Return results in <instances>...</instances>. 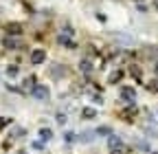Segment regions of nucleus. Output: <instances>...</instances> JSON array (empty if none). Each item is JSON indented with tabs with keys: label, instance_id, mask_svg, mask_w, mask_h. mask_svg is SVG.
<instances>
[{
	"label": "nucleus",
	"instance_id": "nucleus-1",
	"mask_svg": "<svg viewBox=\"0 0 158 154\" xmlns=\"http://www.w3.org/2000/svg\"><path fill=\"white\" fill-rule=\"evenodd\" d=\"M125 68L123 66H108V73H106V84L108 86H121V82L125 79Z\"/></svg>",
	"mask_w": 158,
	"mask_h": 154
},
{
	"label": "nucleus",
	"instance_id": "nucleus-2",
	"mask_svg": "<svg viewBox=\"0 0 158 154\" xmlns=\"http://www.w3.org/2000/svg\"><path fill=\"white\" fill-rule=\"evenodd\" d=\"M24 40L22 37H11V35H2V40H0V46H2L5 51L9 53H20V51H24Z\"/></svg>",
	"mask_w": 158,
	"mask_h": 154
},
{
	"label": "nucleus",
	"instance_id": "nucleus-3",
	"mask_svg": "<svg viewBox=\"0 0 158 154\" xmlns=\"http://www.w3.org/2000/svg\"><path fill=\"white\" fill-rule=\"evenodd\" d=\"M46 62H48V51L44 46H31V51H29V64L42 66Z\"/></svg>",
	"mask_w": 158,
	"mask_h": 154
},
{
	"label": "nucleus",
	"instance_id": "nucleus-4",
	"mask_svg": "<svg viewBox=\"0 0 158 154\" xmlns=\"http://www.w3.org/2000/svg\"><path fill=\"white\" fill-rule=\"evenodd\" d=\"M118 99H121L123 106H127V104H136V86L121 84V86H118Z\"/></svg>",
	"mask_w": 158,
	"mask_h": 154
},
{
	"label": "nucleus",
	"instance_id": "nucleus-5",
	"mask_svg": "<svg viewBox=\"0 0 158 154\" xmlns=\"http://www.w3.org/2000/svg\"><path fill=\"white\" fill-rule=\"evenodd\" d=\"M125 73L132 77L136 84H145V71H143V62H130Z\"/></svg>",
	"mask_w": 158,
	"mask_h": 154
},
{
	"label": "nucleus",
	"instance_id": "nucleus-6",
	"mask_svg": "<svg viewBox=\"0 0 158 154\" xmlns=\"http://www.w3.org/2000/svg\"><path fill=\"white\" fill-rule=\"evenodd\" d=\"M55 44L59 49H66V51H79V42L70 35H64V33H55Z\"/></svg>",
	"mask_w": 158,
	"mask_h": 154
},
{
	"label": "nucleus",
	"instance_id": "nucleus-7",
	"mask_svg": "<svg viewBox=\"0 0 158 154\" xmlns=\"http://www.w3.org/2000/svg\"><path fill=\"white\" fill-rule=\"evenodd\" d=\"M2 33L5 35H11V37H22L24 35V24L18 22V20H7L2 24Z\"/></svg>",
	"mask_w": 158,
	"mask_h": 154
},
{
	"label": "nucleus",
	"instance_id": "nucleus-8",
	"mask_svg": "<svg viewBox=\"0 0 158 154\" xmlns=\"http://www.w3.org/2000/svg\"><path fill=\"white\" fill-rule=\"evenodd\" d=\"M112 40H114V46H118V49H127V46H134L136 44V37L134 35H130V33H123V31H114L112 33Z\"/></svg>",
	"mask_w": 158,
	"mask_h": 154
},
{
	"label": "nucleus",
	"instance_id": "nucleus-9",
	"mask_svg": "<svg viewBox=\"0 0 158 154\" xmlns=\"http://www.w3.org/2000/svg\"><path fill=\"white\" fill-rule=\"evenodd\" d=\"M97 62H99V60H94V57L84 55L81 60L77 62V71H79V73H84L86 77H90V75L94 73V68H97Z\"/></svg>",
	"mask_w": 158,
	"mask_h": 154
},
{
	"label": "nucleus",
	"instance_id": "nucleus-10",
	"mask_svg": "<svg viewBox=\"0 0 158 154\" xmlns=\"http://www.w3.org/2000/svg\"><path fill=\"white\" fill-rule=\"evenodd\" d=\"M31 97L37 99V101H48V99H51V86L44 84V82H40V84L31 90Z\"/></svg>",
	"mask_w": 158,
	"mask_h": 154
},
{
	"label": "nucleus",
	"instance_id": "nucleus-11",
	"mask_svg": "<svg viewBox=\"0 0 158 154\" xmlns=\"http://www.w3.org/2000/svg\"><path fill=\"white\" fill-rule=\"evenodd\" d=\"M5 75H7V79H20V75H22V71H20V64L9 62V64L5 66Z\"/></svg>",
	"mask_w": 158,
	"mask_h": 154
},
{
	"label": "nucleus",
	"instance_id": "nucleus-12",
	"mask_svg": "<svg viewBox=\"0 0 158 154\" xmlns=\"http://www.w3.org/2000/svg\"><path fill=\"white\" fill-rule=\"evenodd\" d=\"M97 114H99V110H97L94 106H84V108H81V119H84V121L97 119Z\"/></svg>",
	"mask_w": 158,
	"mask_h": 154
},
{
	"label": "nucleus",
	"instance_id": "nucleus-13",
	"mask_svg": "<svg viewBox=\"0 0 158 154\" xmlns=\"http://www.w3.org/2000/svg\"><path fill=\"white\" fill-rule=\"evenodd\" d=\"M94 139H97L94 130H84V132L77 134V141H81V143H90V141H94Z\"/></svg>",
	"mask_w": 158,
	"mask_h": 154
},
{
	"label": "nucleus",
	"instance_id": "nucleus-14",
	"mask_svg": "<svg viewBox=\"0 0 158 154\" xmlns=\"http://www.w3.org/2000/svg\"><path fill=\"white\" fill-rule=\"evenodd\" d=\"M57 33H64V35L75 37V35H77V29H75L70 22H62V24H59V29H57Z\"/></svg>",
	"mask_w": 158,
	"mask_h": 154
},
{
	"label": "nucleus",
	"instance_id": "nucleus-15",
	"mask_svg": "<svg viewBox=\"0 0 158 154\" xmlns=\"http://www.w3.org/2000/svg\"><path fill=\"white\" fill-rule=\"evenodd\" d=\"M9 137H11L13 141H18V139H24V137H27V128H22V126H13V130L9 132Z\"/></svg>",
	"mask_w": 158,
	"mask_h": 154
},
{
	"label": "nucleus",
	"instance_id": "nucleus-16",
	"mask_svg": "<svg viewBox=\"0 0 158 154\" xmlns=\"http://www.w3.org/2000/svg\"><path fill=\"white\" fill-rule=\"evenodd\" d=\"M53 137H55V134H53V130H51V128H40V130H37V139L42 141V143L51 141Z\"/></svg>",
	"mask_w": 158,
	"mask_h": 154
},
{
	"label": "nucleus",
	"instance_id": "nucleus-17",
	"mask_svg": "<svg viewBox=\"0 0 158 154\" xmlns=\"http://www.w3.org/2000/svg\"><path fill=\"white\" fill-rule=\"evenodd\" d=\"M94 134H97V137H106V139H108L110 134H114V130H112L110 126H99V128L94 130Z\"/></svg>",
	"mask_w": 158,
	"mask_h": 154
},
{
	"label": "nucleus",
	"instance_id": "nucleus-18",
	"mask_svg": "<svg viewBox=\"0 0 158 154\" xmlns=\"http://www.w3.org/2000/svg\"><path fill=\"white\" fill-rule=\"evenodd\" d=\"M134 9L138 13H149V5L145 2V0H143V2H134Z\"/></svg>",
	"mask_w": 158,
	"mask_h": 154
},
{
	"label": "nucleus",
	"instance_id": "nucleus-19",
	"mask_svg": "<svg viewBox=\"0 0 158 154\" xmlns=\"http://www.w3.org/2000/svg\"><path fill=\"white\" fill-rule=\"evenodd\" d=\"M55 121H57L59 126H66V123H68V114H66V112H57V114H55Z\"/></svg>",
	"mask_w": 158,
	"mask_h": 154
},
{
	"label": "nucleus",
	"instance_id": "nucleus-20",
	"mask_svg": "<svg viewBox=\"0 0 158 154\" xmlns=\"http://www.w3.org/2000/svg\"><path fill=\"white\" fill-rule=\"evenodd\" d=\"M64 141H66V143H73V141H77V134H75L73 130H66V132H64Z\"/></svg>",
	"mask_w": 158,
	"mask_h": 154
},
{
	"label": "nucleus",
	"instance_id": "nucleus-21",
	"mask_svg": "<svg viewBox=\"0 0 158 154\" xmlns=\"http://www.w3.org/2000/svg\"><path fill=\"white\" fill-rule=\"evenodd\" d=\"M11 121H13L11 117H0V132H2L7 126H11Z\"/></svg>",
	"mask_w": 158,
	"mask_h": 154
},
{
	"label": "nucleus",
	"instance_id": "nucleus-22",
	"mask_svg": "<svg viewBox=\"0 0 158 154\" xmlns=\"http://www.w3.org/2000/svg\"><path fill=\"white\" fill-rule=\"evenodd\" d=\"M31 148H33L35 152H44V143H42V141H33Z\"/></svg>",
	"mask_w": 158,
	"mask_h": 154
},
{
	"label": "nucleus",
	"instance_id": "nucleus-23",
	"mask_svg": "<svg viewBox=\"0 0 158 154\" xmlns=\"http://www.w3.org/2000/svg\"><path fill=\"white\" fill-rule=\"evenodd\" d=\"M154 9H156V11H158V0H154Z\"/></svg>",
	"mask_w": 158,
	"mask_h": 154
},
{
	"label": "nucleus",
	"instance_id": "nucleus-24",
	"mask_svg": "<svg viewBox=\"0 0 158 154\" xmlns=\"http://www.w3.org/2000/svg\"><path fill=\"white\" fill-rule=\"evenodd\" d=\"M156 114H158V104H156Z\"/></svg>",
	"mask_w": 158,
	"mask_h": 154
}]
</instances>
